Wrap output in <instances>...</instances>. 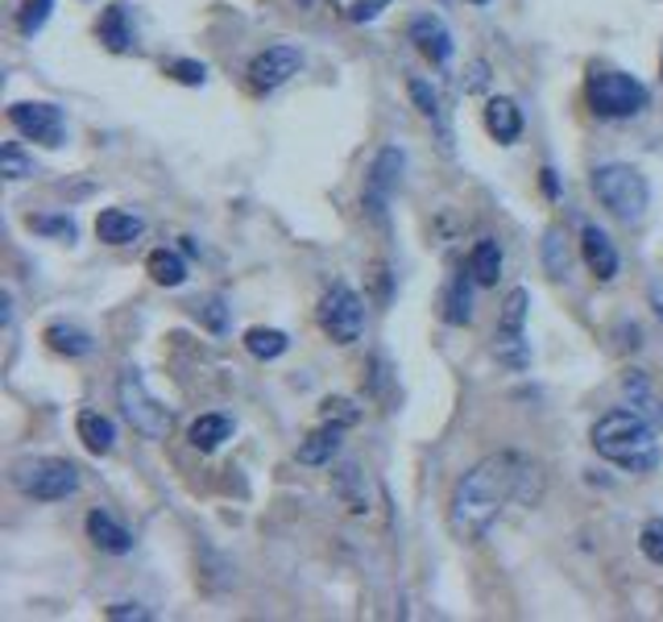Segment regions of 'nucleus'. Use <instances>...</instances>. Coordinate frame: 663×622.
<instances>
[{
    "instance_id": "7c9ffc66",
    "label": "nucleus",
    "mask_w": 663,
    "mask_h": 622,
    "mask_svg": "<svg viewBox=\"0 0 663 622\" xmlns=\"http://www.w3.org/2000/svg\"><path fill=\"white\" fill-rule=\"evenodd\" d=\"M51 9H54V0H25L21 4V13H18V30L25 37H34L46 21H51Z\"/></svg>"
},
{
    "instance_id": "2f4dec72",
    "label": "nucleus",
    "mask_w": 663,
    "mask_h": 622,
    "mask_svg": "<svg viewBox=\"0 0 663 622\" xmlns=\"http://www.w3.org/2000/svg\"><path fill=\"white\" fill-rule=\"evenodd\" d=\"M323 423H341V428H353L361 419V407L353 403V398H323Z\"/></svg>"
},
{
    "instance_id": "a211bd4d",
    "label": "nucleus",
    "mask_w": 663,
    "mask_h": 622,
    "mask_svg": "<svg viewBox=\"0 0 663 622\" xmlns=\"http://www.w3.org/2000/svg\"><path fill=\"white\" fill-rule=\"evenodd\" d=\"M96 34H100V42L113 54L133 51V25H129V9H125L120 0H113V4H108V9L100 13V21H96Z\"/></svg>"
},
{
    "instance_id": "f257e3e1",
    "label": "nucleus",
    "mask_w": 663,
    "mask_h": 622,
    "mask_svg": "<svg viewBox=\"0 0 663 622\" xmlns=\"http://www.w3.org/2000/svg\"><path fill=\"white\" fill-rule=\"evenodd\" d=\"M531 461L518 452H498L477 461L457 485H452V498H448V532L460 544H477V539L490 532L498 515L506 511V502L523 490L531 473Z\"/></svg>"
},
{
    "instance_id": "c9c22d12",
    "label": "nucleus",
    "mask_w": 663,
    "mask_h": 622,
    "mask_svg": "<svg viewBox=\"0 0 663 622\" xmlns=\"http://www.w3.org/2000/svg\"><path fill=\"white\" fill-rule=\"evenodd\" d=\"M195 315H200L212 332H224V324H228V311H224V303L216 299V294L204 299V303H195Z\"/></svg>"
},
{
    "instance_id": "c03bdc74",
    "label": "nucleus",
    "mask_w": 663,
    "mask_h": 622,
    "mask_svg": "<svg viewBox=\"0 0 663 622\" xmlns=\"http://www.w3.org/2000/svg\"><path fill=\"white\" fill-rule=\"evenodd\" d=\"M469 4H490V0H469Z\"/></svg>"
},
{
    "instance_id": "37998d69",
    "label": "nucleus",
    "mask_w": 663,
    "mask_h": 622,
    "mask_svg": "<svg viewBox=\"0 0 663 622\" xmlns=\"http://www.w3.org/2000/svg\"><path fill=\"white\" fill-rule=\"evenodd\" d=\"M295 4H299V9H307V4H316V0H295Z\"/></svg>"
},
{
    "instance_id": "6ab92c4d",
    "label": "nucleus",
    "mask_w": 663,
    "mask_h": 622,
    "mask_svg": "<svg viewBox=\"0 0 663 622\" xmlns=\"http://www.w3.org/2000/svg\"><path fill=\"white\" fill-rule=\"evenodd\" d=\"M341 444H344L341 423H323V428H316V432H311L303 444H299V461H303V465H311V469L332 465V457L341 452Z\"/></svg>"
},
{
    "instance_id": "0eeeda50",
    "label": "nucleus",
    "mask_w": 663,
    "mask_h": 622,
    "mask_svg": "<svg viewBox=\"0 0 663 622\" xmlns=\"http://www.w3.org/2000/svg\"><path fill=\"white\" fill-rule=\"evenodd\" d=\"M527 311H531V291L514 287L502 303L498 315V332H493V357L506 369H527L531 365V345H527Z\"/></svg>"
},
{
    "instance_id": "c756f323",
    "label": "nucleus",
    "mask_w": 663,
    "mask_h": 622,
    "mask_svg": "<svg viewBox=\"0 0 663 622\" xmlns=\"http://www.w3.org/2000/svg\"><path fill=\"white\" fill-rule=\"evenodd\" d=\"M544 270L552 278L568 275V245H564V228L560 225H552L544 233Z\"/></svg>"
},
{
    "instance_id": "dca6fc26",
    "label": "nucleus",
    "mask_w": 663,
    "mask_h": 622,
    "mask_svg": "<svg viewBox=\"0 0 663 622\" xmlns=\"http://www.w3.org/2000/svg\"><path fill=\"white\" fill-rule=\"evenodd\" d=\"M141 233H146V221L133 216V212H125V207H104L96 216V237L104 245H133Z\"/></svg>"
},
{
    "instance_id": "ddd939ff",
    "label": "nucleus",
    "mask_w": 663,
    "mask_h": 622,
    "mask_svg": "<svg viewBox=\"0 0 663 622\" xmlns=\"http://www.w3.org/2000/svg\"><path fill=\"white\" fill-rule=\"evenodd\" d=\"M580 254H585V266L594 270L597 282H613L618 278V249L597 225L580 228Z\"/></svg>"
},
{
    "instance_id": "f03ea898",
    "label": "nucleus",
    "mask_w": 663,
    "mask_h": 622,
    "mask_svg": "<svg viewBox=\"0 0 663 622\" xmlns=\"http://www.w3.org/2000/svg\"><path fill=\"white\" fill-rule=\"evenodd\" d=\"M594 452L601 461L618 465L622 473H655L660 465V440H655V423L639 415L634 407L601 415L594 423Z\"/></svg>"
},
{
    "instance_id": "4468645a",
    "label": "nucleus",
    "mask_w": 663,
    "mask_h": 622,
    "mask_svg": "<svg viewBox=\"0 0 663 622\" xmlns=\"http://www.w3.org/2000/svg\"><path fill=\"white\" fill-rule=\"evenodd\" d=\"M332 494L341 498L349 515H365L370 511V478L361 473L357 461H344V465L332 469Z\"/></svg>"
},
{
    "instance_id": "f704fd0d",
    "label": "nucleus",
    "mask_w": 663,
    "mask_h": 622,
    "mask_svg": "<svg viewBox=\"0 0 663 622\" xmlns=\"http://www.w3.org/2000/svg\"><path fill=\"white\" fill-rule=\"evenodd\" d=\"M30 228L46 233V237H58V242H75V225L67 216H30Z\"/></svg>"
},
{
    "instance_id": "f8f14e48",
    "label": "nucleus",
    "mask_w": 663,
    "mask_h": 622,
    "mask_svg": "<svg viewBox=\"0 0 663 622\" xmlns=\"http://www.w3.org/2000/svg\"><path fill=\"white\" fill-rule=\"evenodd\" d=\"M407 37L415 42V51L424 54L431 67H443V63L452 58V34H448V25H443L440 18H431V13L410 21Z\"/></svg>"
},
{
    "instance_id": "58836bf2",
    "label": "nucleus",
    "mask_w": 663,
    "mask_h": 622,
    "mask_svg": "<svg viewBox=\"0 0 663 622\" xmlns=\"http://www.w3.org/2000/svg\"><path fill=\"white\" fill-rule=\"evenodd\" d=\"M485 84H490V63L485 58H473L469 63V79H464V92H485Z\"/></svg>"
},
{
    "instance_id": "a878e982",
    "label": "nucleus",
    "mask_w": 663,
    "mask_h": 622,
    "mask_svg": "<svg viewBox=\"0 0 663 622\" xmlns=\"http://www.w3.org/2000/svg\"><path fill=\"white\" fill-rule=\"evenodd\" d=\"M146 270L158 287H183L188 282V261L183 254H174V249H153L150 258H146Z\"/></svg>"
},
{
    "instance_id": "1a4fd4ad",
    "label": "nucleus",
    "mask_w": 663,
    "mask_h": 622,
    "mask_svg": "<svg viewBox=\"0 0 663 622\" xmlns=\"http://www.w3.org/2000/svg\"><path fill=\"white\" fill-rule=\"evenodd\" d=\"M9 125H13L25 141L51 146V150H58V146L67 141V121H63V108H58V104L21 100L9 108Z\"/></svg>"
},
{
    "instance_id": "72a5a7b5",
    "label": "nucleus",
    "mask_w": 663,
    "mask_h": 622,
    "mask_svg": "<svg viewBox=\"0 0 663 622\" xmlns=\"http://www.w3.org/2000/svg\"><path fill=\"white\" fill-rule=\"evenodd\" d=\"M167 75H171L174 84H188V87L207 84V67L204 63H191V58H171V63H167Z\"/></svg>"
},
{
    "instance_id": "b1692460",
    "label": "nucleus",
    "mask_w": 663,
    "mask_h": 622,
    "mask_svg": "<svg viewBox=\"0 0 663 622\" xmlns=\"http://www.w3.org/2000/svg\"><path fill=\"white\" fill-rule=\"evenodd\" d=\"M622 390H627V398H630V407H634V411L646 415L651 423H660V419H663V403L655 398V390H651V382H646L643 369H630L627 378H622Z\"/></svg>"
},
{
    "instance_id": "39448f33",
    "label": "nucleus",
    "mask_w": 663,
    "mask_h": 622,
    "mask_svg": "<svg viewBox=\"0 0 663 622\" xmlns=\"http://www.w3.org/2000/svg\"><path fill=\"white\" fill-rule=\"evenodd\" d=\"M117 403H120V415L129 419V428H133L137 436H146V440H167V436H171V423H174L171 411L150 395V386H146L137 365L120 369Z\"/></svg>"
},
{
    "instance_id": "cd10ccee",
    "label": "nucleus",
    "mask_w": 663,
    "mask_h": 622,
    "mask_svg": "<svg viewBox=\"0 0 663 622\" xmlns=\"http://www.w3.org/2000/svg\"><path fill=\"white\" fill-rule=\"evenodd\" d=\"M407 96H410V104L419 108V117H427V121H443V96H440V87L436 84H427V79H419V75H410Z\"/></svg>"
},
{
    "instance_id": "473e14b6",
    "label": "nucleus",
    "mask_w": 663,
    "mask_h": 622,
    "mask_svg": "<svg viewBox=\"0 0 663 622\" xmlns=\"http://www.w3.org/2000/svg\"><path fill=\"white\" fill-rule=\"evenodd\" d=\"M639 548L651 565H660L663 569V518H646L643 532H639Z\"/></svg>"
},
{
    "instance_id": "393cba45",
    "label": "nucleus",
    "mask_w": 663,
    "mask_h": 622,
    "mask_svg": "<svg viewBox=\"0 0 663 622\" xmlns=\"http://www.w3.org/2000/svg\"><path fill=\"white\" fill-rule=\"evenodd\" d=\"M469 278L473 275H457L448 282V291H443V320L457 324V329H464V324L473 320V291H469Z\"/></svg>"
},
{
    "instance_id": "9d476101",
    "label": "nucleus",
    "mask_w": 663,
    "mask_h": 622,
    "mask_svg": "<svg viewBox=\"0 0 663 622\" xmlns=\"http://www.w3.org/2000/svg\"><path fill=\"white\" fill-rule=\"evenodd\" d=\"M299 67H303L299 46H266V51L254 54V63H249V87H254L257 96L278 92V87L290 84V79L299 75Z\"/></svg>"
},
{
    "instance_id": "7ed1b4c3",
    "label": "nucleus",
    "mask_w": 663,
    "mask_h": 622,
    "mask_svg": "<svg viewBox=\"0 0 663 622\" xmlns=\"http://www.w3.org/2000/svg\"><path fill=\"white\" fill-rule=\"evenodd\" d=\"M589 187H594L597 204L610 212L613 221H622V225H639L646 216V204H651V183H646L643 171H634L627 162H606V167H597L594 179H589Z\"/></svg>"
},
{
    "instance_id": "423d86ee",
    "label": "nucleus",
    "mask_w": 663,
    "mask_h": 622,
    "mask_svg": "<svg viewBox=\"0 0 663 622\" xmlns=\"http://www.w3.org/2000/svg\"><path fill=\"white\" fill-rule=\"evenodd\" d=\"M9 478L25 498L38 502H63L79 490V469L63 457H25V461L13 465Z\"/></svg>"
},
{
    "instance_id": "ea45409f",
    "label": "nucleus",
    "mask_w": 663,
    "mask_h": 622,
    "mask_svg": "<svg viewBox=\"0 0 663 622\" xmlns=\"http://www.w3.org/2000/svg\"><path fill=\"white\" fill-rule=\"evenodd\" d=\"M374 282H377V299L386 303L391 299V270H386V261H374Z\"/></svg>"
},
{
    "instance_id": "412c9836",
    "label": "nucleus",
    "mask_w": 663,
    "mask_h": 622,
    "mask_svg": "<svg viewBox=\"0 0 663 622\" xmlns=\"http://www.w3.org/2000/svg\"><path fill=\"white\" fill-rule=\"evenodd\" d=\"M233 436V419L221 411H212V415H200L195 423L188 428V440H191V449H200V452H216Z\"/></svg>"
},
{
    "instance_id": "9b49d317",
    "label": "nucleus",
    "mask_w": 663,
    "mask_h": 622,
    "mask_svg": "<svg viewBox=\"0 0 663 622\" xmlns=\"http://www.w3.org/2000/svg\"><path fill=\"white\" fill-rule=\"evenodd\" d=\"M403 167H407V158H403V150H398V146H386V150L374 158V167H370L365 207L374 212L377 221H386V200H391L394 187L403 183Z\"/></svg>"
},
{
    "instance_id": "f3484780",
    "label": "nucleus",
    "mask_w": 663,
    "mask_h": 622,
    "mask_svg": "<svg viewBox=\"0 0 663 622\" xmlns=\"http://www.w3.org/2000/svg\"><path fill=\"white\" fill-rule=\"evenodd\" d=\"M87 539L108 556L133 553V536H129V532H125L108 511H92V515H87Z\"/></svg>"
},
{
    "instance_id": "aec40b11",
    "label": "nucleus",
    "mask_w": 663,
    "mask_h": 622,
    "mask_svg": "<svg viewBox=\"0 0 663 622\" xmlns=\"http://www.w3.org/2000/svg\"><path fill=\"white\" fill-rule=\"evenodd\" d=\"M75 436L84 440L87 452H96V457H108L113 444H117V428H113V419L100 411H79L75 415Z\"/></svg>"
},
{
    "instance_id": "4c0bfd02",
    "label": "nucleus",
    "mask_w": 663,
    "mask_h": 622,
    "mask_svg": "<svg viewBox=\"0 0 663 622\" xmlns=\"http://www.w3.org/2000/svg\"><path fill=\"white\" fill-rule=\"evenodd\" d=\"M382 9H391V0H353V9H349V18L365 25V21H377L382 18Z\"/></svg>"
},
{
    "instance_id": "20e7f679",
    "label": "nucleus",
    "mask_w": 663,
    "mask_h": 622,
    "mask_svg": "<svg viewBox=\"0 0 663 622\" xmlns=\"http://www.w3.org/2000/svg\"><path fill=\"white\" fill-rule=\"evenodd\" d=\"M585 100L594 108L597 117L606 121H630L639 117L646 104H651V92H646L634 75H622V71H594L589 84H585Z\"/></svg>"
},
{
    "instance_id": "bb28decb",
    "label": "nucleus",
    "mask_w": 663,
    "mask_h": 622,
    "mask_svg": "<svg viewBox=\"0 0 663 622\" xmlns=\"http://www.w3.org/2000/svg\"><path fill=\"white\" fill-rule=\"evenodd\" d=\"M245 348L257 362H274V357H282L290 348V336L282 329H249L245 332Z\"/></svg>"
},
{
    "instance_id": "c85d7f7f",
    "label": "nucleus",
    "mask_w": 663,
    "mask_h": 622,
    "mask_svg": "<svg viewBox=\"0 0 663 622\" xmlns=\"http://www.w3.org/2000/svg\"><path fill=\"white\" fill-rule=\"evenodd\" d=\"M0 174L9 179V183H21V179H34L38 174V162L25 150H21L18 141H9L4 150H0Z\"/></svg>"
},
{
    "instance_id": "4be33fe9",
    "label": "nucleus",
    "mask_w": 663,
    "mask_h": 622,
    "mask_svg": "<svg viewBox=\"0 0 663 622\" xmlns=\"http://www.w3.org/2000/svg\"><path fill=\"white\" fill-rule=\"evenodd\" d=\"M469 275H473L477 287H498V278H502V245L493 242V237H481V242L473 245Z\"/></svg>"
},
{
    "instance_id": "a19ab883",
    "label": "nucleus",
    "mask_w": 663,
    "mask_h": 622,
    "mask_svg": "<svg viewBox=\"0 0 663 622\" xmlns=\"http://www.w3.org/2000/svg\"><path fill=\"white\" fill-rule=\"evenodd\" d=\"M544 191L547 195H556V171H552V167H544Z\"/></svg>"
},
{
    "instance_id": "5701e85b",
    "label": "nucleus",
    "mask_w": 663,
    "mask_h": 622,
    "mask_svg": "<svg viewBox=\"0 0 663 622\" xmlns=\"http://www.w3.org/2000/svg\"><path fill=\"white\" fill-rule=\"evenodd\" d=\"M42 341H46V345H51L58 357H87V353L96 348V345H92V336H87L84 329H75V324H63V320L42 332Z\"/></svg>"
},
{
    "instance_id": "2eb2a0df",
    "label": "nucleus",
    "mask_w": 663,
    "mask_h": 622,
    "mask_svg": "<svg viewBox=\"0 0 663 622\" xmlns=\"http://www.w3.org/2000/svg\"><path fill=\"white\" fill-rule=\"evenodd\" d=\"M485 133H490L498 146H514V141L523 138V108L511 100V96H493L485 104Z\"/></svg>"
},
{
    "instance_id": "e433bc0d",
    "label": "nucleus",
    "mask_w": 663,
    "mask_h": 622,
    "mask_svg": "<svg viewBox=\"0 0 663 622\" xmlns=\"http://www.w3.org/2000/svg\"><path fill=\"white\" fill-rule=\"evenodd\" d=\"M104 614H108V619L113 622H150L153 614L150 610H146V605H137V602H117V605H108V610H104Z\"/></svg>"
},
{
    "instance_id": "79ce46f5",
    "label": "nucleus",
    "mask_w": 663,
    "mask_h": 622,
    "mask_svg": "<svg viewBox=\"0 0 663 622\" xmlns=\"http://www.w3.org/2000/svg\"><path fill=\"white\" fill-rule=\"evenodd\" d=\"M651 303H655V311H660V315H663V294H660V291L651 294Z\"/></svg>"
},
{
    "instance_id": "a18cd8bd",
    "label": "nucleus",
    "mask_w": 663,
    "mask_h": 622,
    "mask_svg": "<svg viewBox=\"0 0 663 622\" xmlns=\"http://www.w3.org/2000/svg\"><path fill=\"white\" fill-rule=\"evenodd\" d=\"M660 75H663V54H660Z\"/></svg>"
},
{
    "instance_id": "6e6552de",
    "label": "nucleus",
    "mask_w": 663,
    "mask_h": 622,
    "mask_svg": "<svg viewBox=\"0 0 663 622\" xmlns=\"http://www.w3.org/2000/svg\"><path fill=\"white\" fill-rule=\"evenodd\" d=\"M316 320H320V332L332 345H357L361 332H365V303L349 282H332L323 291Z\"/></svg>"
}]
</instances>
